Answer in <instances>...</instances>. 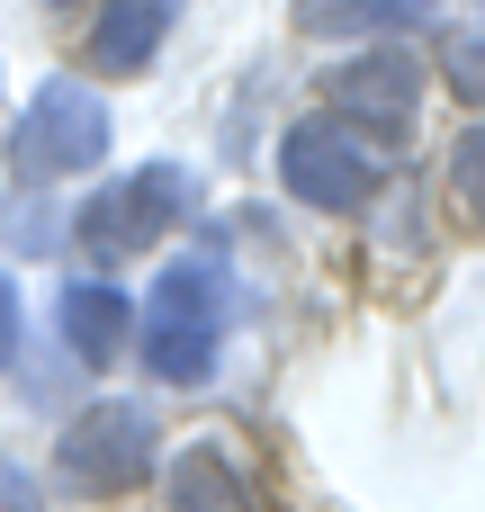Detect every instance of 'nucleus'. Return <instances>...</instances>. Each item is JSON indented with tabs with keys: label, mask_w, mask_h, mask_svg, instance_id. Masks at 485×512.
Wrapping results in <instances>:
<instances>
[{
	"label": "nucleus",
	"mask_w": 485,
	"mask_h": 512,
	"mask_svg": "<svg viewBox=\"0 0 485 512\" xmlns=\"http://www.w3.org/2000/svg\"><path fill=\"white\" fill-rule=\"evenodd\" d=\"M171 18H180V0H108L99 27H90V72H108V81L144 72L153 45L171 36Z\"/></svg>",
	"instance_id": "obj_8"
},
{
	"label": "nucleus",
	"mask_w": 485,
	"mask_h": 512,
	"mask_svg": "<svg viewBox=\"0 0 485 512\" xmlns=\"http://www.w3.org/2000/svg\"><path fill=\"white\" fill-rule=\"evenodd\" d=\"M324 99H333V117H342V126H360L369 144H396V135L414 126V108H423V63H414V54H396V45L351 54V63H333V72H324Z\"/></svg>",
	"instance_id": "obj_6"
},
{
	"label": "nucleus",
	"mask_w": 485,
	"mask_h": 512,
	"mask_svg": "<svg viewBox=\"0 0 485 512\" xmlns=\"http://www.w3.org/2000/svg\"><path fill=\"white\" fill-rule=\"evenodd\" d=\"M108 153V99L90 81H45L9 135V171L18 180H72Z\"/></svg>",
	"instance_id": "obj_3"
},
{
	"label": "nucleus",
	"mask_w": 485,
	"mask_h": 512,
	"mask_svg": "<svg viewBox=\"0 0 485 512\" xmlns=\"http://www.w3.org/2000/svg\"><path fill=\"white\" fill-rule=\"evenodd\" d=\"M279 180H288V198H306L324 216H360L378 198V144L342 117H306L279 135Z\"/></svg>",
	"instance_id": "obj_4"
},
{
	"label": "nucleus",
	"mask_w": 485,
	"mask_h": 512,
	"mask_svg": "<svg viewBox=\"0 0 485 512\" xmlns=\"http://www.w3.org/2000/svg\"><path fill=\"white\" fill-rule=\"evenodd\" d=\"M0 512H45V486H36L9 450H0Z\"/></svg>",
	"instance_id": "obj_13"
},
{
	"label": "nucleus",
	"mask_w": 485,
	"mask_h": 512,
	"mask_svg": "<svg viewBox=\"0 0 485 512\" xmlns=\"http://www.w3.org/2000/svg\"><path fill=\"white\" fill-rule=\"evenodd\" d=\"M441 72H450V90H459L468 108H485V36H450V45H441Z\"/></svg>",
	"instance_id": "obj_12"
},
{
	"label": "nucleus",
	"mask_w": 485,
	"mask_h": 512,
	"mask_svg": "<svg viewBox=\"0 0 485 512\" xmlns=\"http://www.w3.org/2000/svg\"><path fill=\"white\" fill-rule=\"evenodd\" d=\"M162 495H171V512H270L261 486H252L225 450H180L171 477H162Z\"/></svg>",
	"instance_id": "obj_9"
},
{
	"label": "nucleus",
	"mask_w": 485,
	"mask_h": 512,
	"mask_svg": "<svg viewBox=\"0 0 485 512\" xmlns=\"http://www.w3.org/2000/svg\"><path fill=\"white\" fill-rule=\"evenodd\" d=\"M441 0H297V27L306 36H414L432 27Z\"/></svg>",
	"instance_id": "obj_10"
},
{
	"label": "nucleus",
	"mask_w": 485,
	"mask_h": 512,
	"mask_svg": "<svg viewBox=\"0 0 485 512\" xmlns=\"http://www.w3.org/2000/svg\"><path fill=\"white\" fill-rule=\"evenodd\" d=\"M450 198H459L468 225H485V126L459 135V153H450Z\"/></svg>",
	"instance_id": "obj_11"
},
{
	"label": "nucleus",
	"mask_w": 485,
	"mask_h": 512,
	"mask_svg": "<svg viewBox=\"0 0 485 512\" xmlns=\"http://www.w3.org/2000/svg\"><path fill=\"white\" fill-rule=\"evenodd\" d=\"M54 324H63V342H72V360L81 369H108V360H126V288H108V279H72L63 288V306H54Z\"/></svg>",
	"instance_id": "obj_7"
},
{
	"label": "nucleus",
	"mask_w": 485,
	"mask_h": 512,
	"mask_svg": "<svg viewBox=\"0 0 485 512\" xmlns=\"http://www.w3.org/2000/svg\"><path fill=\"white\" fill-rule=\"evenodd\" d=\"M225 315H234V270H225V252H216V243L180 252V261L153 279L144 315H135L144 369H153L162 387H198V378H216V351H225Z\"/></svg>",
	"instance_id": "obj_1"
},
{
	"label": "nucleus",
	"mask_w": 485,
	"mask_h": 512,
	"mask_svg": "<svg viewBox=\"0 0 485 512\" xmlns=\"http://www.w3.org/2000/svg\"><path fill=\"white\" fill-rule=\"evenodd\" d=\"M153 450H162V441H153V414H144V405H90V414L63 432V450H54V486L108 504V495H126V486L153 477Z\"/></svg>",
	"instance_id": "obj_5"
},
{
	"label": "nucleus",
	"mask_w": 485,
	"mask_h": 512,
	"mask_svg": "<svg viewBox=\"0 0 485 512\" xmlns=\"http://www.w3.org/2000/svg\"><path fill=\"white\" fill-rule=\"evenodd\" d=\"M180 216H189V171H180V162H144V171L108 180V189L81 207L72 243H81L90 261H135V252H153Z\"/></svg>",
	"instance_id": "obj_2"
},
{
	"label": "nucleus",
	"mask_w": 485,
	"mask_h": 512,
	"mask_svg": "<svg viewBox=\"0 0 485 512\" xmlns=\"http://www.w3.org/2000/svg\"><path fill=\"white\" fill-rule=\"evenodd\" d=\"M9 351H18V288L0 279V369H9Z\"/></svg>",
	"instance_id": "obj_14"
}]
</instances>
